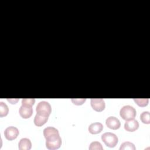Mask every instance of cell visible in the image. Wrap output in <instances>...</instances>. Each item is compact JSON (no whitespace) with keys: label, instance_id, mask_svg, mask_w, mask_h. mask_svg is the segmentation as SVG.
<instances>
[{"label":"cell","instance_id":"17","mask_svg":"<svg viewBox=\"0 0 150 150\" xmlns=\"http://www.w3.org/2000/svg\"><path fill=\"white\" fill-rule=\"evenodd\" d=\"M89 149L90 150H93V149L103 150V147L102 146V145L101 144L100 142L98 141H94L90 144L89 146Z\"/></svg>","mask_w":150,"mask_h":150},{"label":"cell","instance_id":"14","mask_svg":"<svg viewBox=\"0 0 150 150\" xmlns=\"http://www.w3.org/2000/svg\"><path fill=\"white\" fill-rule=\"evenodd\" d=\"M9 108L8 105L4 102H0V117H3L8 114Z\"/></svg>","mask_w":150,"mask_h":150},{"label":"cell","instance_id":"19","mask_svg":"<svg viewBox=\"0 0 150 150\" xmlns=\"http://www.w3.org/2000/svg\"><path fill=\"white\" fill-rule=\"evenodd\" d=\"M86 98H80V99L73 98V99H71V101L73 102V103L76 105H81L86 101Z\"/></svg>","mask_w":150,"mask_h":150},{"label":"cell","instance_id":"1","mask_svg":"<svg viewBox=\"0 0 150 150\" xmlns=\"http://www.w3.org/2000/svg\"><path fill=\"white\" fill-rule=\"evenodd\" d=\"M43 135L46 138V146L47 149L54 150L60 147L62 139L57 129L53 127H47L43 129Z\"/></svg>","mask_w":150,"mask_h":150},{"label":"cell","instance_id":"9","mask_svg":"<svg viewBox=\"0 0 150 150\" xmlns=\"http://www.w3.org/2000/svg\"><path fill=\"white\" fill-rule=\"evenodd\" d=\"M139 127V123L137 120L132 119L127 120L124 124V128L129 132H134L136 131Z\"/></svg>","mask_w":150,"mask_h":150},{"label":"cell","instance_id":"12","mask_svg":"<svg viewBox=\"0 0 150 150\" xmlns=\"http://www.w3.org/2000/svg\"><path fill=\"white\" fill-rule=\"evenodd\" d=\"M18 147L20 150H29L32 147V143L29 139L26 138H22L18 144Z\"/></svg>","mask_w":150,"mask_h":150},{"label":"cell","instance_id":"15","mask_svg":"<svg viewBox=\"0 0 150 150\" xmlns=\"http://www.w3.org/2000/svg\"><path fill=\"white\" fill-rule=\"evenodd\" d=\"M140 119L144 124L150 123V113L149 111H144L140 115Z\"/></svg>","mask_w":150,"mask_h":150},{"label":"cell","instance_id":"7","mask_svg":"<svg viewBox=\"0 0 150 150\" xmlns=\"http://www.w3.org/2000/svg\"><path fill=\"white\" fill-rule=\"evenodd\" d=\"M91 105L93 110L100 112L105 108V102L104 100L101 98H91Z\"/></svg>","mask_w":150,"mask_h":150},{"label":"cell","instance_id":"10","mask_svg":"<svg viewBox=\"0 0 150 150\" xmlns=\"http://www.w3.org/2000/svg\"><path fill=\"white\" fill-rule=\"evenodd\" d=\"M49 115L36 113L34 118V124L38 127H41L44 125L48 120Z\"/></svg>","mask_w":150,"mask_h":150},{"label":"cell","instance_id":"18","mask_svg":"<svg viewBox=\"0 0 150 150\" xmlns=\"http://www.w3.org/2000/svg\"><path fill=\"white\" fill-rule=\"evenodd\" d=\"M35 102V100L34 98H23L22 100V104L30 105H33Z\"/></svg>","mask_w":150,"mask_h":150},{"label":"cell","instance_id":"20","mask_svg":"<svg viewBox=\"0 0 150 150\" xmlns=\"http://www.w3.org/2000/svg\"><path fill=\"white\" fill-rule=\"evenodd\" d=\"M19 100L18 99H16V100H13V99H8V101H9L10 103H11L12 104H15Z\"/></svg>","mask_w":150,"mask_h":150},{"label":"cell","instance_id":"2","mask_svg":"<svg viewBox=\"0 0 150 150\" xmlns=\"http://www.w3.org/2000/svg\"><path fill=\"white\" fill-rule=\"evenodd\" d=\"M120 114L122 119L127 121L134 119L136 116L137 112L135 109L132 106L127 105L123 106L121 108Z\"/></svg>","mask_w":150,"mask_h":150},{"label":"cell","instance_id":"13","mask_svg":"<svg viewBox=\"0 0 150 150\" xmlns=\"http://www.w3.org/2000/svg\"><path fill=\"white\" fill-rule=\"evenodd\" d=\"M136 149L134 144L131 142L126 141L121 144L120 149V150H126V149H129V150H135Z\"/></svg>","mask_w":150,"mask_h":150},{"label":"cell","instance_id":"3","mask_svg":"<svg viewBox=\"0 0 150 150\" xmlns=\"http://www.w3.org/2000/svg\"><path fill=\"white\" fill-rule=\"evenodd\" d=\"M101 139L106 146L110 148L115 146L118 141L117 136L115 134L110 132H107L102 134Z\"/></svg>","mask_w":150,"mask_h":150},{"label":"cell","instance_id":"6","mask_svg":"<svg viewBox=\"0 0 150 150\" xmlns=\"http://www.w3.org/2000/svg\"><path fill=\"white\" fill-rule=\"evenodd\" d=\"M19 112L20 115L23 118H29L31 117L33 113V108L32 105L22 104L19 108Z\"/></svg>","mask_w":150,"mask_h":150},{"label":"cell","instance_id":"11","mask_svg":"<svg viewBox=\"0 0 150 150\" xmlns=\"http://www.w3.org/2000/svg\"><path fill=\"white\" fill-rule=\"evenodd\" d=\"M103 129V125L101 123L96 122L91 124L88 127V131L92 134H97L102 131Z\"/></svg>","mask_w":150,"mask_h":150},{"label":"cell","instance_id":"16","mask_svg":"<svg viewBox=\"0 0 150 150\" xmlns=\"http://www.w3.org/2000/svg\"><path fill=\"white\" fill-rule=\"evenodd\" d=\"M134 101L140 107L146 106L148 104V98H134Z\"/></svg>","mask_w":150,"mask_h":150},{"label":"cell","instance_id":"5","mask_svg":"<svg viewBox=\"0 0 150 150\" xmlns=\"http://www.w3.org/2000/svg\"><path fill=\"white\" fill-rule=\"evenodd\" d=\"M19 134V130L17 128L13 126L7 127L4 131V135L8 140H13L17 138Z\"/></svg>","mask_w":150,"mask_h":150},{"label":"cell","instance_id":"4","mask_svg":"<svg viewBox=\"0 0 150 150\" xmlns=\"http://www.w3.org/2000/svg\"><path fill=\"white\" fill-rule=\"evenodd\" d=\"M36 113L47 115L49 116L52 112V108L50 104L45 101H40L36 108Z\"/></svg>","mask_w":150,"mask_h":150},{"label":"cell","instance_id":"8","mask_svg":"<svg viewBox=\"0 0 150 150\" xmlns=\"http://www.w3.org/2000/svg\"><path fill=\"white\" fill-rule=\"evenodd\" d=\"M105 123L107 126L112 129H117L121 126V122L120 120L115 117H109L106 119Z\"/></svg>","mask_w":150,"mask_h":150}]
</instances>
